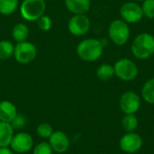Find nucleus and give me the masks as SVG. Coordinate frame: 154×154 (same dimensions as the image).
<instances>
[{
	"label": "nucleus",
	"instance_id": "obj_20",
	"mask_svg": "<svg viewBox=\"0 0 154 154\" xmlns=\"http://www.w3.org/2000/svg\"><path fill=\"white\" fill-rule=\"evenodd\" d=\"M18 5V0H0V14L9 15L17 9Z\"/></svg>",
	"mask_w": 154,
	"mask_h": 154
},
{
	"label": "nucleus",
	"instance_id": "obj_26",
	"mask_svg": "<svg viewBox=\"0 0 154 154\" xmlns=\"http://www.w3.org/2000/svg\"><path fill=\"white\" fill-rule=\"evenodd\" d=\"M14 130H20L23 128L26 125V117L23 115L17 114L14 118L9 123Z\"/></svg>",
	"mask_w": 154,
	"mask_h": 154
},
{
	"label": "nucleus",
	"instance_id": "obj_19",
	"mask_svg": "<svg viewBox=\"0 0 154 154\" xmlns=\"http://www.w3.org/2000/svg\"><path fill=\"white\" fill-rule=\"evenodd\" d=\"M138 119L134 114L125 115L122 118V127L126 133H133L138 127Z\"/></svg>",
	"mask_w": 154,
	"mask_h": 154
},
{
	"label": "nucleus",
	"instance_id": "obj_9",
	"mask_svg": "<svg viewBox=\"0 0 154 154\" xmlns=\"http://www.w3.org/2000/svg\"><path fill=\"white\" fill-rule=\"evenodd\" d=\"M90 25V20L86 14H74L68 23V29L71 34L81 36L88 33Z\"/></svg>",
	"mask_w": 154,
	"mask_h": 154
},
{
	"label": "nucleus",
	"instance_id": "obj_12",
	"mask_svg": "<svg viewBox=\"0 0 154 154\" xmlns=\"http://www.w3.org/2000/svg\"><path fill=\"white\" fill-rule=\"evenodd\" d=\"M49 143L53 152L63 153L69 148L70 142L68 135L62 131H54L49 138Z\"/></svg>",
	"mask_w": 154,
	"mask_h": 154
},
{
	"label": "nucleus",
	"instance_id": "obj_17",
	"mask_svg": "<svg viewBox=\"0 0 154 154\" xmlns=\"http://www.w3.org/2000/svg\"><path fill=\"white\" fill-rule=\"evenodd\" d=\"M28 34H29V29H28L27 25L23 23L15 24L12 30L13 39L16 42H25V40L28 37Z\"/></svg>",
	"mask_w": 154,
	"mask_h": 154
},
{
	"label": "nucleus",
	"instance_id": "obj_23",
	"mask_svg": "<svg viewBox=\"0 0 154 154\" xmlns=\"http://www.w3.org/2000/svg\"><path fill=\"white\" fill-rule=\"evenodd\" d=\"M141 6L143 16L149 19H154V0H143Z\"/></svg>",
	"mask_w": 154,
	"mask_h": 154
},
{
	"label": "nucleus",
	"instance_id": "obj_28",
	"mask_svg": "<svg viewBox=\"0 0 154 154\" xmlns=\"http://www.w3.org/2000/svg\"><path fill=\"white\" fill-rule=\"evenodd\" d=\"M133 1H134V2H143V0H133Z\"/></svg>",
	"mask_w": 154,
	"mask_h": 154
},
{
	"label": "nucleus",
	"instance_id": "obj_21",
	"mask_svg": "<svg viewBox=\"0 0 154 154\" xmlns=\"http://www.w3.org/2000/svg\"><path fill=\"white\" fill-rule=\"evenodd\" d=\"M14 46L9 41L0 42V60H5L14 55Z\"/></svg>",
	"mask_w": 154,
	"mask_h": 154
},
{
	"label": "nucleus",
	"instance_id": "obj_3",
	"mask_svg": "<svg viewBox=\"0 0 154 154\" xmlns=\"http://www.w3.org/2000/svg\"><path fill=\"white\" fill-rule=\"evenodd\" d=\"M131 31L129 24L122 19L112 21L108 26V37L117 46L125 45L130 38Z\"/></svg>",
	"mask_w": 154,
	"mask_h": 154
},
{
	"label": "nucleus",
	"instance_id": "obj_6",
	"mask_svg": "<svg viewBox=\"0 0 154 154\" xmlns=\"http://www.w3.org/2000/svg\"><path fill=\"white\" fill-rule=\"evenodd\" d=\"M37 55V50L33 43L30 42H17L14 50V57L20 64H28L34 60Z\"/></svg>",
	"mask_w": 154,
	"mask_h": 154
},
{
	"label": "nucleus",
	"instance_id": "obj_24",
	"mask_svg": "<svg viewBox=\"0 0 154 154\" xmlns=\"http://www.w3.org/2000/svg\"><path fill=\"white\" fill-rule=\"evenodd\" d=\"M53 151L49 143L42 142L33 147L32 154H52Z\"/></svg>",
	"mask_w": 154,
	"mask_h": 154
},
{
	"label": "nucleus",
	"instance_id": "obj_10",
	"mask_svg": "<svg viewBox=\"0 0 154 154\" xmlns=\"http://www.w3.org/2000/svg\"><path fill=\"white\" fill-rule=\"evenodd\" d=\"M13 152L17 153H25L33 148V139L27 133H18L14 134L10 143Z\"/></svg>",
	"mask_w": 154,
	"mask_h": 154
},
{
	"label": "nucleus",
	"instance_id": "obj_22",
	"mask_svg": "<svg viewBox=\"0 0 154 154\" xmlns=\"http://www.w3.org/2000/svg\"><path fill=\"white\" fill-rule=\"evenodd\" d=\"M37 134L40 137L49 139L54 132L51 125L48 123H42L37 126Z\"/></svg>",
	"mask_w": 154,
	"mask_h": 154
},
{
	"label": "nucleus",
	"instance_id": "obj_2",
	"mask_svg": "<svg viewBox=\"0 0 154 154\" xmlns=\"http://www.w3.org/2000/svg\"><path fill=\"white\" fill-rule=\"evenodd\" d=\"M76 51L82 60L93 62L100 59L104 52V46L99 40L88 38L81 41L78 44Z\"/></svg>",
	"mask_w": 154,
	"mask_h": 154
},
{
	"label": "nucleus",
	"instance_id": "obj_25",
	"mask_svg": "<svg viewBox=\"0 0 154 154\" xmlns=\"http://www.w3.org/2000/svg\"><path fill=\"white\" fill-rule=\"evenodd\" d=\"M36 22H37V25H38L39 29L43 32L49 31L52 25V21H51V17H49L48 15H45V14L42 15Z\"/></svg>",
	"mask_w": 154,
	"mask_h": 154
},
{
	"label": "nucleus",
	"instance_id": "obj_27",
	"mask_svg": "<svg viewBox=\"0 0 154 154\" xmlns=\"http://www.w3.org/2000/svg\"><path fill=\"white\" fill-rule=\"evenodd\" d=\"M0 154H14V152L8 147H3L0 148Z\"/></svg>",
	"mask_w": 154,
	"mask_h": 154
},
{
	"label": "nucleus",
	"instance_id": "obj_13",
	"mask_svg": "<svg viewBox=\"0 0 154 154\" xmlns=\"http://www.w3.org/2000/svg\"><path fill=\"white\" fill-rule=\"evenodd\" d=\"M67 9L74 14H85L91 6L90 0H65Z\"/></svg>",
	"mask_w": 154,
	"mask_h": 154
},
{
	"label": "nucleus",
	"instance_id": "obj_16",
	"mask_svg": "<svg viewBox=\"0 0 154 154\" xmlns=\"http://www.w3.org/2000/svg\"><path fill=\"white\" fill-rule=\"evenodd\" d=\"M96 74L100 80L108 81L116 76L114 65H111L109 63H103L97 69Z\"/></svg>",
	"mask_w": 154,
	"mask_h": 154
},
{
	"label": "nucleus",
	"instance_id": "obj_1",
	"mask_svg": "<svg viewBox=\"0 0 154 154\" xmlns=\"http://www.w3.org/2000/svg\"><path fill=\"white\" fill-rule=\"evenodd\" d=\"M131 51L134 58L148 60L154 54V36L148 32L138 34L131 44Z\"/></svg>",
	"mask_w": 154,
	"mask_h": 154
},
{
	"label": "nucleus",
	"instance_id": "obj_8",
	"mask_svg": "<svg viewBox=\"0 0 154 154\" xmlns=\"http://www.w3.org/2000/svg\"><path fill=\"white\" fill-rule=\"evenodd\" d=\"M119 106L125 115H135L141 107V97L134 91H126L120 97Z\"/></svg>",
	"mask_w": 154,
	"mask_h": 154
},
{
	"label": "nucleus",
	"instance_id": "obj_15",
	"mask_svg": "<svg viewBox=\"0 0 154 154\" xmlns=\"http://www.w3.org/2000/svg\"><path fill=\"white\" fill-rule=\"evenodd\" d=\"M14 129L9 123L0 121V148L10 146L14 136Z\"/></svg>",
	"mask_w": 154,
	"mask_h": 154
},
{
	"label": "nucleus",
	"instance_id": "obj_4",
	"mask_svg": "<svg viewBox=\"0 0 154 154\" xmlns=\"http://www.w3.org/2000/svg\"><path fill=\"white\" fill-rule=\"evenodd\" d=\"M46 3L44 0H23L20 6L22 17L29 22L37 21L44 14Z\"/></svg>",
	"mask_w": 154,
	"mask_h": 154
},
{
	"label": "nucleus",
	"instance_id": "obj_5",
	"mask_svg": "<svg viewBox=\"0 0 154 154\" xmlns=\"http://www.w3.org/2000/svg\"><path fill=\"white\" fill-rule=\"evenodd\" d=\"M115 75L123 81H132L138 76L139 69L136 63L128 59L122 58L116 61L114 64Z\"/></svg>",
	"mask_w": 154,
	"mask_h": 154
},
{
	"label": "nucleus",
	"instance_id": "obj_14",
	"mask_svg": "<svg viewBox=\"0 0 154 154\" xmlns=\"http://www.w3.org/2000/svg\"><path fill=\"white\" fill-rule=\"evenodd\" d=\"M17 115V109L15 106L10 101L0 102V121L10 123Z\"/></svg>",
	"mask_w": 154,
	"mask_h": 154
},
{
	"label": "nucleus",
	"instance_id": "obj_18",
	"mask_svg": "<svg viewBox=\"0 0 154 154\" xmlns=\"http://www.w3.org/2000/svg\"><path fill=\"white\" fill-rule=\"evenodd\" d=\"M142 97L151 105L154 104V78L147 80L142 88Z\"/></svg>",
	"mask_w": 154,
	"mask_h": 154
},
{
	"label": "nucleus",
	"instance_id": "obj_7",
	"mask_svg": "<svg viewBox=\"0 0 154 154\" xmlns=\"http://www.w3.org/2000/svg\"><path fill=\"white\" fill-rule=\"evenodd\" d=\"M121 19L129 23H137L143 18L142 6L138 2L130 1L125 3L119 10Z\"/></svg>",
	"mask_w": 154,
	"mask_h": 154
},
{
	"label": "nucleus",
	"instance_id": "obj_11",
	"mask_svg": "<svg viewBox=\"0 0 154 154\" xmlns=\"http://www.w3.org/2000/svg\"><path fill=\"white\" fill-rule=\"evenodd\" d=\"M143 143L141 135L133 132L124 134L119 141V145L123 152L126 153H134L141 150Z\"/></svg>",
	"mask_w": 154,
	"mask_h": 154
}]
</instances>
